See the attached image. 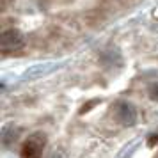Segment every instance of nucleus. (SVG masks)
I'll use <instances>...</instances> for the list:
<instances>
[{"mask_svg": "<svg viewBox=\"0 0 158 158\" xmlns=\"http://www.w3.org/2000/svg\"><path fill=\"white\" fill-rule=\"evenodd\" d=\"M22 46H23V36L20 34V30L7 29L2 32V36H0V50H2L4 55L20 50Z\"/></svg>", "mask_w": 158, "mask_h": 158, "instance_id": "f257e3e1", "label": "nucleus"}, {"mask_svg": "<svg viewBox=\"0 0 158 158\" xmlns=\"http://www.w3.org/2000/svg\"><path fill=\"white\" fill-rule=\"evenodd\" d=\"M44 140H46V137L43 133H34L32 137H29V140L22 148V158H41V149H43Z\"/></svg>", "mask_w": 158, "mask_h": 158, "instance_id": "f03ea898", "label": "nucleus"}, {"mask_svg": "<svg viewBox=\"0 0 158 158\" xmlns=\"http://www.w3.org/2000/svg\"><path fill=\"white\" fill-rule=\"evenodd\" d=\"M115 115H117L119 123L124 124V126H131L137 121V110L130 103H119L117 108H115Z\"/></svg>", "mask_w": 158, "mask_h": 158, "instance_id": "7ed1b4c3", "label": "nucleus"}, {"mask_svg": "<svg viewBox=\"0 0 158 158\" xmlns=\"http://www.w3.org/2000/svg\"><path fill=\"white\" fill-rule=\"evenodd\" d=\"M16 135H18V133H16V130H15V131H9V128H6V130H4V133H2V140H4L6 146H9L13 140H16Z\"/></svg>", "mask_w": 158, "mask_h": 158, "instance_id": "20e7f679", "label": "nucleus"}, {"mask_svg": "<svg viewBox=\"0 0 158 158\" xmlns=\"http://www.w3.org/2000/svg\"><path fill=\"white\" fill-rule=\"evenodd\" d=\"M96 103H98V100H93V101H89L87 105H84V107L80 108V114H85V112H89L93 107H96Z\"/></svg>", "mask_w": 158, "mask_h": 158, "instance_id": "39448f33", "label": "nucleus"}, {"mask_svg": "<svg viewBox=\"0 0 158 158\" xmlns=\"http://www.w3.org/2000/svg\"><path fill=\"white\" fill-rule=\"evenodd\" d=\"M149 96L153 98V100H156V101H158V84H155V85L151 87V91H149Z\"/></svg>", "mask_w": 158, "mask_h": 158, "instance_id": "423d86ee", "label": "nucleus"}, {"mask_svg": "<svg viewBox=\"0 0 158 158\" xmlns=\"http://www.w3.org/2000/svg\"><path fill=\"white\" fill-rule=\"evenodd\" d=\"M156 142H158V135H153V137L149 139V142H148V144H149V146H155Z\"/></svg>", "mask_w": 158, "mask_h": 158, "instance_id": "0eeeda50", "label": "nucleus"}, {"mask_svg": "<svg viewBox=\"0 0 158 158\" xmlns=\"http://www.w3.org/2000/svg\"><path fill=\"white\" fill-rule=\"evenodd\" d=\"M52 158H62V156H60V155H53Z\"/></svg>", "mask_w": 158, "mask_h": 158, "instance_id": "6e6552de", "label": "nucleus"}]
</instances>
